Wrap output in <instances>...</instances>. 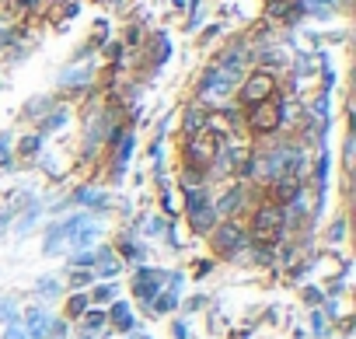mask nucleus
<instances>
[{"instance_id": "7ed1b4c3", "label": "nucleus", "mask_w": 356, "mask_h": 339, "mask_svg": "<svg viewBox=\"0 0 356 339\" xmlns=\"http://www.w3.org/2000/svg\"><path fill=\"white\" fill-rule=\"evenodd\" d=\"M186 210H189V221H193V228L196 231H207L210 224H213V217H217V207L207 200V193L203 189H186Z\"/></svg>"}, {"instance_id": "9b49d317", "label": "nucleus", "mask_w": 356, "mask_h": 339, "mask_svg": "<svg viewBox=\"0 0 356 339\" xmlns=\"http://www.w3.org/2000/svg\"><path fill=\"white\" fill-rule=\"evenodd\" d=\"M98 266H102V273H105V276H115V273H119V259H115L108 249L98 255Z\"/></svg>"}, {"instance_id": "f3484780", "label": "nucleus", "mask_w": 356, "mask_h": 339, "mask_svg": "<svg viewBox=\"0 0 356 339\" xmlns=\"http://www.w3.org/2000/svg\"><path fill=\"white\" fill-rule=\"evenodd\" d=\"M35 150H39V140H35V136L22 143V154H35Z\"/></svg>"}, {"instance_id": "f257e3e1", "label": "nucleus", "mask_w": 356, "mask_h": 339, "mask_svg": "<svg viewBox=\"0 0 356 339\" xmlns=\"http://www.w3.org/2000/svg\"><path fill=\"white\" fill-rule=\"evenodd\" d=\"M220 150H224V136L203 126L200 133H193V136H189V143H186V161H189L193 172L200 175V172H207L210 164H217Z\"/></svg>"}, {"instance_id": "20e7f679", "label": "nucleus", "mask_w": 356, "mask_h": 339, "mask_svg": "<svg viewBox=\"0 0 356 339\" xmlns=\"http://www.w3.org/2000/svg\"><path fill=\"white\" fill-rule=\"evenodd\" d=\"M280 119H283V105H280V102H273V98H266V102L252 105L248 126H252L255 133H273V129L280 126Z\"/></svg>"}, {"instance_id": "ddd939ff", "label": "nucleus", "mask_w": 356, "mask_h": 339, "mask_svg": "<svg viewBox=\"0 0 356 339\" xmlns=\"http://www.w3.org/2000/svg\"><path fill=\"white\" fill-rule=\"evenodd\" d=\"M112 318H115L122 329H129V325H133V318H129V308H126V304H115V308H112Z\"/></svg>"}, {"instance_id": "a211bd4d", "label": "nucleus", "mask_w": 356, "mask_h": 339, "mask_svg": "<svg viewBox=\"0 0 356 339\" xmlns=\"http://www.w3.org/2000/svg\"><path fill=\"white\" fill-rule=\"evenodd\" d=\"M39 290H42V294H49V297H53V294H56V290H60V287H56V283H53V280H42V283H39Z\"/></svg>"}, {"instance_id": "6e6552de", "label": "nucleus", "mask_w": 356, "mask_h": 339, "mask_svg": "<svg viewBox=\"0 0 356 339\" xmlns=\"http://www.w3.org/2000/svg\"><path fill=\"white\" fill-rule=\"evenodd\" d=\"M161 283H164V273H154V269H143L140 276H136V283H133V294L136 297H154V290H161Z\"/></svg>"}, {"instance_id": "aec40b11", "label": "nucleus", "mask_w": 356, "mask_h": 339, "mask_svg": "<svg viewBox=\"0 0 356 339\" xmlns=\"http://www.w3.org/2000/svg\"><path fill=\"white\" fill-rule=\"evenodd\" d=\"M91 280V273H74V287H84Z\"/></svg>"}, {"instance_id": "dca6fc26", "label": "nucleus", "mask_w": 356, "mask_h": 339, "mask_svg": "<svg viewBox=\"0 0 356 339\" xmlns=\"http://www.w3.org/2000/svg\"><path fill=\"white\" fill-rule=\"evenodd\" d=\"M84 308H88V297L84 294H74L70 297V315H84Z\"/></svg>"}, {"instance_id": "5701e85b", "label": "nucleus", "mask_w": 356, "mask_h": 339, "mask_svg": "<svg viewBox=\"0 0 356 339\" xmlns=\"http://www.w3.org/2000/svg\"><path fill=\"white\" fill-rule=\"evenodd\" d=\"M307 4H328V0H307Z\"/></svg>"}, {"instance_id": "0eeeda50", "label": "nucleus", "mask_w": 356, "mask_h": 339, "mask_svg": "<svg viewBox=\"0 0 356 339\" xmlns=\"http://www.w3.org/2000/svg\"><path fill=\"white\" fill-rule=\"evenodd\" d=\"M213 249H220V252L241 249V228H238V224H220V228L213 231Z\"/></svg>"}, {"instance_id": "f03ea898", "label": "nucleus", "mask_w": 356, "mask_h": 339, "mask_svg": "<svg viewBox=\"0 0 356 339\" xmlns=\"http://www.w3.org/2000/svg\"><path fill=\"white\" fill-rule=\"evenodd\" d=\"M252 235H255L259 245H273V242H280V235H283V210H280V207H262V210L255 214Z\"/></svg>"}, {"instance_id": "1a4fd4ad", "label": "nucleus", "mask_w": 356, "mask_h": 339, "mask_svg": "<svg viewBox=\"0 0 356 339\" xmlns=\"http://www.w3.org/2000/svg\"><path fill=\"white\" fill-rule=\"evenodd\" d=\"M25 325H29V339H42V336L49 332V315H46L42 308H32V311L25 315Z\"/></svg>"}, {"instance_id": "39448f33", "label": "nucleus", "mask_w": 356, "mask_h": 339, "mask_svg": "<svg viewBox=\"0 0 356 339\" xmlns=\"http://www.w3.org/2000/svg\"><path fill=\"white\" fill-rule=\"evenodd\" d=\"M273 91H276V81L269 77V74H252L248 81H245V88H241V102L252 109V105H259V102H266V98H273Z\"/></svg>"}, {"instance_id": "9d476101", "label": "nucleus", "mask_w": 356, "mask_h": 339, "mask_svg": "<svg viewBox=\"0 0 356 339\" xmlns=\"http://www.w3.org/2000/svg\"><path fill=\"white\" fill-rule=\"evenodd\" d=\"M273 193H276V203H290V200H297V182H290V179H280Z\"/></svg>"}, {"instance_id": "4be33fe9", "label": "nucleus", "mask_w": 356, "mask_h": 339, "mask_svg": "<svg viewBox=\"0 0 356 339\" xmlns=\"http://www.w3.org/2000/svg\"><path fill=\"white\" fill-rule=\"evenodd\" d=\"M4 221H8V217H4V214H0V231H4V228H8V224H4Z\"/></svg>"}, {"instance_id": "4468645a", "label": "nucleus", "mask_w": 356, "mask_h": 339, "mask_svg": "<svg viewBox=\"0 0 356 339\" xmlns=\"http://www.w3.org/2000/svg\"><path fill=\"white\" fill-rule=\"evenodd\" d=\"M81 200H84L88 207H105V196H102L98 189H84V193H81Z\"/></svg>"}, {"instance_id": "f8f14e48", "label": "nucleus", "mask_w": 356, "mask_h": 339, "mask_svg": "<svg viewBox=\"0 0 356 339\" xmlns=\"http://www.w3.org/2000/svg\"><path fill=\"white\" fill-rule=\"evenodd\" d=\"M203 123H207V119H203V112H189V116H186V133H189V136H193V133H200V129H203Z\"/></svg>"}, {"instance_id": "423d86ee", "label": "nucleus", "mask_w": 356, "mask_h": 339, "mask_svg": "<svg viewBox=\"0 0 356 339\" xmlns=\"http://www.w3.org/2000/svg\"><path fill=\"white\" fill-rule=\"evenodd\" d=\"M234 81H238V77H231L227 70H220V67H217V70H210V74H207L203 95H207V98H224V95L234 88Z\"/></svg>"}, {"instance_id": "6ab92c4d", "label": "nucleus", "mask_w": 356, "mask_h": 339, "mask_svg": "<svg viewBox=\"0 0 356 339\" xmlns=\"http://www.w3.org/2000/svg\"><path fill=\"white\" fill-rule=\"evenodd\" d=\"M95 301H112V287H98L95 290Z\"/></svg>"}, {"instance_id": "2eb2a0df", "label": "nucleus", "mask_w": 356, "mask_h": 339, "mask_svg": "<svg viewBox=\"0 0 356 339\" xmlns=\"http://www.w3.org/2000/svg\"><path fill=\"white\" fill-rule=\"evenodd\" d=\"M154 308H157V311H171V308H175V290H171V294H157V297H154Z\"/></svg>"}, {"instance_id": "412c9836", "label": "nucleus", "mask_w": 356, "mask_h": 339, "mask_svg": "<svg viewBox=\"0 0 356 339\" xmlns=\"http://www.w3.org/2000/svg\"><path fill=\"white\" fill-rule=\"evenodd\" d=\"M102 322H105V315H98V311H95V315H88V325H91V329H98Z\"/></svg>"}]
</instances>
